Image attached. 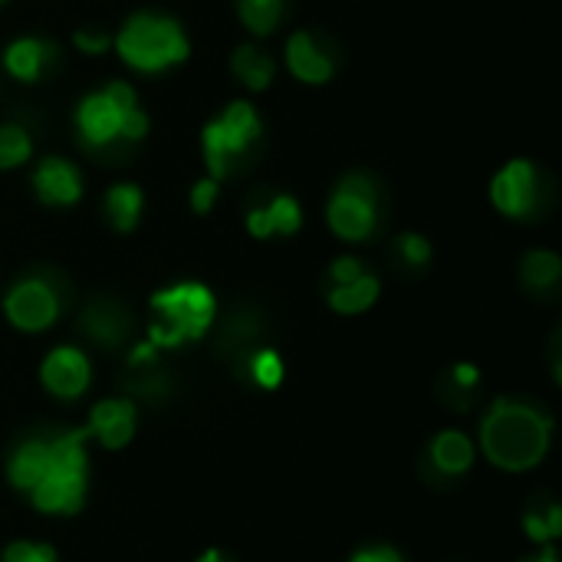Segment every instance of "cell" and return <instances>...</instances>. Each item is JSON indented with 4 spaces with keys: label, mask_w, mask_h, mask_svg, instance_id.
<instances>
[{
    "label": "cell",
    "mask_w": 562,
    "mask_h": 562,
    "mask_svg": "<svg viewBox=\"0 0 562 562\" xmlns=\"http://www.w3.org/2000/svg\"><path fill=\"white\" fill-rule=\"evenodd\" d=\"M86 441L89 428L82 431H66L49 441H23L10 464L7 474L16 491L30 494L33 507L43 514H76L86 501V484H89V458H86Z\"/></svg>",
    "instance_id": "1"
},
{
    "label": "cell",
    "mask_w": 562,
    "mask_h": 562,
    "mask_svg": "<svg viewBox=\"0 0 562 562\" xmlns=\"http://www.w3.org/2000/svg\"><path fill=\"white\" fill-rule=\"evenodd\" d=\"M553 438V422L524 402L501 398L481 422V448L491 464L501 471H530L537 468Z\"/></svg>",
    "instance_id": "2"
},
{
    "label": "cell",
    "mask_w": 562,
    "mask_h": 562,
    "mask_svg": "<svg viewBox=\"0 0 562 562\" xmlns=\"http://www.w3.org/2000/svg\"><path fill=\"white\" fill-rule=\"evenodd\" d=\"M155 323L148 329V346L175 349L181 342L201 339L217 313L214 293L204 283H175L151 296Z\"/></svg>",
    "instance_id": "3"
},
{
    "label": "cell",
    "mask_w": 562,
    "mask_h": 562,
    "mask_svg": "<svg viewBox=\"0 0 562 562\" xmlns=\"http://www.w3.org/2000/svg\"><path fill=\"white\" fill-rule=\"evenodd\" d=\"M79 135L89 148H102L112 142H138L148 132V119L135 102L132 86L109 82L105 89L86 95L76 112Z\"/></svg>",
    "instance_id": "4"
},
{
    "label": "cell",
    "mask_w": 562,
    "mask_h": 562,
    "mask_svg": "<svg viewBox=\"0 0 562 562\" xmlns=\"http://www.w3.org/2000/svg\"><path fill=\"white\" fill-rule=\"evenodd\" d=\"M119 56L142 72H158L188 56L184 30L161 13H135L115 36Z\"/></svg>",
    "instance_id": "5"
},
{
    "label": "cell",
    "mask_w": 562,
    "mask_h": 562,
    "mask_svg": "<svg viewBox=\"0 0 562 562\" xmlns=\"http://www.w3.org/2000/svg\"><path fill=\"white\" fill-rule=\"evenodd\" d=\"M260 138V115L247 102H231L207 128H204V158L211 178L221 181L234 161Z\"/></svg>",
    "instance_id": "6"
},
{
    "label": "cell",
    "mask_w": 562,
    "mask_h": 562,
    "mask_svg": "<svg viewBox=\"0 0 562 562\" xmlns=\"http://www.w3.org/2000/svg\"><path fill=\"white\" fill-rule=\"evenodd\" d=\"M329 227L342 240H366L375 231V188L362 175H349L329 198Z\"/></svg>",
    "instance_id": "7"
},
{
    "label": "cell",
    "mask_w": 562,
    "mask_h": 562,
    "mask_svg": "<svg viewBox=\"0 0 562 562\" xmlns=\"http://www.w3.org/2000/svg\"><path fill=\"white\" fill-rule=\"evenodd\" d=\"M3 313H7V319L16 329H23V333H43L59 316V296H56V290L43 277H26V280H20L7 293Z\"/></svg>",
    "instance_id": "8"
},
{
    "label": "cell",
    "mask_w": 562,
    "mask_h": 562,
    "mask_svg": "<svg viewBox=\"0 0 562 562\" xmlns=\"http://www.w3.org/2000/svg\"><path fill=\"white\" fill-rule=\"evenodd\" d=\"M491 198L501 214L524 217L537 204V168L527 158L510 161L491 184Z\"/></svg>",
    "instance_id": "9"
},
{
    "label": "cell",
    "mask_w": 562,
    "mask_h": 562,
    "mask_svg": "<svg viewBox=\"0 0 562 562\" xmlns=\"http://www.w3.org/2000/svg\"><path fill=\"white\" fill-rule=\"evenodd\" d=\"M40 379H43L46 392H53L56 398H79L89 389L92 369H89V359L79 349L59 346V349H53L46 356V362L40 369Z\"/></svg>",
    "instance_id": "10"
},
{
    "label": "cell",
    "mask_w": 562,
    "mask_h": 562,
    "mask_svg": "<svg viewBox=\"0 0 562 562\" xmlns=\"http://www.w3.org/2000/svg\"><path fill=\"white\" fill-rule=\"evenodd\" d=\"M135 435V405L128 398H105L89 415V438H95L102 448L119 451Z\"/></svg>",
    "instance_id": "11"
},
{
    "label": "cell",
    "mask_w": 562,
    "mask_h": 562,
    "mask_svg": "<svg viewBox=\"0 0 562 562\" xmlns=\"http://www.w3.org/2000/svg\"><path fill=\"white\" fill-rule=\"evenodd\" d=\"M33 188H36L43 204H63V207L76 204L79 194H82L79 171L63 158H46L33 175Z\"/></svg>",
    "instance_id": "12"
},
{
    "label": "cell",
    "mask_w": 562,
    "mask_h": 562,
    "mask_svg": "<svg viewBox=\"0 0 562 562\" xmlns=\"http://www.w3.org/2000/svg\"><path fill=\"white\" fill-rule=\"evenodd\" d=\"M300 224H303V211L290 194H277L263 207H254L247 214V231L254 237H273V234L290 237L300 231Z\"/></svg>",
    "instance_id": "13"
},
{
    "label": "cell",
    "mask_w": 562,
    "mask_h": 562,
    "mask_svg": "<svg viewBox=\"0 0 562 562\" xmlns=\"http://www.w3.org/2000/svg\"><path fill=\"white\" fill-rule=\"evenodd\" d=\"M286 63H290V69H293L296 79L313 82V86H319V82H326L333 76V59L316 46V40L310 33H293L290 36V43H286Z\"/></svg>",
    "instance_id": "14"
},
{
    "label": "cell",
    "mask_w": 562,
    "mask_h": 562,
    "mask_svg": "<svg viewBox=\"0 0 562 562\" xmlns=\"http://www.w3.org/2000/svg\"><path fill=\"white\" fill-rule=\"evenodd\" d=\"M53 56H56V49L49 43L33 40V36H23V40H16V43L7 46V56L3 59H7V69L20 82H33V79L43 76V69L53 63Z\"/></svg>",
    "instance_id": "15"
},
{
    "label": "cell",
    "mask_w": 562,
    "mask_h": 562,
    "mask_svg": "<svg viewBox=\"0 0 562 562\" xmlns=\"http://www.w3.org/2000/svg\"><path fill=\"white\" fill-rule=\"evenodd\" d=\"M82 333L92 336L99 346H119L128 333V316L115 303H92L82 313Z\"/></svg>",
    "instance_id": "16"
},
{
    "label": "cell",
    "mask_w": 562,
    "mask_h": 562,
    "mask_svg": "<svg viewBox=\"0 0 562 562\" xmlns=\"http://www.w3.org/2000/svg\"><path fill=\"white\" fill-rule=\"evenodd\" d=\"M431 461H435V468L441 474L458 477V474H464L474 464V445L461 431H441L435 438V445H431Z\"/></svg>",
    "instance_id": "17"
},
{
    "label": "cell",
    "mask_w": 562,
    "mask_h": 562,
    "mask_svg": "<svg viewBox=\"0 0 562 562\" xmlns=\"http://www.w3.org/2000/svg\"><path fill=\"white\" fill-rule=\"evenodd\" d=\"M375 300H379V280L372 273H362L349 283H333L329 290V306L342 316L366 313Z\"/></svg>",
    "instance_id": "18"
},
{
    "label": "cell",
    "mask_w": 562,
    "mask_h": 562,
    "mask_svg": "<svg viewBox=\"0 0 562 562\" xmlns=\"http://www.w3.org/2000/svg\"><path fill=\"white\" fill-rule=\"evenodd\" d=\"M142 204H145V198L135 184H115L105 194V214L115 231H132L142 217Z\"/></svg>",
    "instance_id": "19"
},
{
    "label": "cell",
    "mask_w": 562,
    "mask_h": 562,
    "mask_svg": "<svg viewBox=\"0 0 562 562\" xmlns=\"http://www.w3.org/2000/svg\"><path fill=\"white\" fill-rule=\"evenodd\" d=\"M231 66H234V72H237V79L240 82H247L250 89H267L270 86V79H273V72H277V66H273V59L267 56V53H260L257 46H240L237 53H234V59H231Z\"/></svg>",
    "instance_id": "20"
},
{
    "label": "cell",
    "mask_w": 562,
    "mask_h": 562,
    "mask_svg": "<svg viewBox=\"0 0 562 562\" xmlns=\"http://www.w3.org/2000/svg\"><path fill=\"white\" fill-rule=\"evenodd\" d=\"M240 7V20L257 33H270L277 23H280V13H283V0H237Z\"/></svg>",
    "instance_id": "21"
},
{
    "label": "cell",
    "mask_w": 562,
    "mask_h": 562,
    "mask_svg": "<svg viewBox=\"0 0 562 562\" xmlns=\"http://www.w3.org/2000/svg\"><path fill=\"white\" fill-rule=\"evenodd\" d=\"M560 257L550 254V250H537V254H530V257L524 260V280H527V286H533V290L553 286V283L560 280Z\"/></svg>",
    "instance_id": "22"
},
{
    "label": "cell",
    "mask_w": 562,
    "mask_h": 562,
    "mask_svg": "<svg viewBox=\"0 0 562 562\" xmlns=\"http://www.w3.org/2000/svg\"><path fill=\"white\" fill-rule=\"evenodd\" d=\"M30 135L20 125L0 128V168H16L30 158Z\"/></svg>",
    "instance_id": "23"
},
{
    "label": "cell",
    "mask_w": 562,
    "mask_h": 562,
    "mask_svg": "<svg viewBox=\"0 0 562 562\" xmlns=\"http://www.w3.org/2000/svg\"><path fill=\"white\" fill-rule=\"evenodd\" d=\"M250 375H254V382L260 389H280V382H283V359L273 349H260L250 359Z\"/></svg>",
    "instance_id": "24"
},
{
    "label": "cell",
    "mask_w": 562,
    "mask_h": 562,
    "mask_svg": "<svg viewBox=\"0 0 562 562\" xmlns=\"http://www.w3.org/2000/svg\"><path fill=\"white\" fill-rule=\"evenodd\" d=\"M524 530H527V537H530L533 543H550V540H557L562 533V510L560 507H550V510H543V514H527Z\"/></svg>",
    "instance_id": "25"
},
{
    "label": "cell",
    "mask_w": 562,
    "mask_h": 562,
    "mask_svg": "<svg viewBox=\"0 0 562 562\" xmlns=\"http://www.w3.org/2000/svg\"><path fill=\"white\" fill-rule=\"evenodd\" d=\"M3 562H56V553L43 543H10L3 550Z\"/></svg>",
    "instance_id": "26"
},
{
    "label": "cell",
    "mask_w": 562,
    "mask_h": 562,
    "mask_svg": "<svg viewBox=\"0 0 562 562\" xmlns=\"http://www.w3.org/2000/svg\"><path fill=\"white\" fill-rule=\"evenodd\" d=\"M72 40H76V46L82 53H92V56H99V53H105L112 46V36L105 30H99V26H82Z\"/></svg>",
    "instance_id": "27"
},
{
    "label": "cell",
    "mask_w": 562,
    "mask_h": 562,
    "mask_svg": "<svg viewBox=\"0 0 562 562\" xmlns=\"http://www.w3.org/2000/svg\"><path fill=\"white\" fill-rule=\"evenodd\" d=\"M398 250L405 254V260L408 263H415V267H422V263H428L431 260V244L422 237V234H405L402 240H398Z\"/></svg>",
    "instance_id": "28"
},
{
    "label": "cell",
    "mask_w": 562,
    "mask_h": 562,
    "mask_svg": "<svg viewBox=\"0 0 562 562\" xmlns=\"http://www.w3.org/2000/svg\"><path fill=\"white\" fill-rule=\"evenodd\" d=\"M217 191H221V184H217L214 178L198 181V184H194V191H191V207H194L198 214H207V211H211V204H214V198H217Z\"/></svg>",
    "instance_id": "29"
},
{
    "label": "cell",
    "mask_w": 562,
    "mask_h": 562,
    "mask_svg": "<svg viewBox=\"0 0 562 562\" xmlns=\"http://www.w3.org/2000/svg\"><path fill=\"white\" fill-rule=\"evenodd\" d=\"M366 270H362V263L359 260H352V257H339L333 267H329V277H333V283H349V280H356V277H362Z\"/></svg>",
    "instance_id": "30"
},
{
    "label": "cell",
    "mask_w": 562,
    "mask_h": 562,
    "mask_svg": "<svg viewBox=\"0 0 562 562\" xmlns=\"http://www.w3.org/2000/svg\"><path fill=\"white\" fill-rule=\"evenodd\" d=\"M349 562H402V557L389 547H372V550H362L356 553Z\"/></svg>",
    "instance_id": "31"
},
{
    "label": "cell",
    "mask_w": 562,
    "mask_h": 562,
    "mask_svg": "<svg viewBox=\"0 0 562 562\" xmlns=\"http://www.w3.org/2000/svg\"><path fill=\"white\" fill-rule=\"evenodd\" d=\"M477 379H481V372H477L474 366H458V369H454V385H458V389H474Z\"/></svg>",
    "instance_id": "32"
},
{
    "label": "cell",
    "mask_w": 562,
    "mask_h": 562,
    "mask_svg": "<svg viewBox=\"0 0 562 562\" xmlns=\"http://www.w3.org/2000/svg\"><path fill=\"white\" fill-rule=\"evenodd\" d=\"M198 562H227V560H224V557H221L217 550H207V553H204V557H201Z\"/></svg>",
    "instance_id": "33"
},
{
    "label": "cell",
    "mask_w": 562,
    "mask_h": 562,
    "mask_svg": "<svg viewBox=\"0 0 562 562\" xmlns=\"http://www.w3.org/2000/svg\"><path fill=\"white\" fill-rule=\"evenodd\" d=\"M537 562H560V560H557V553H553V550H547V553H543Z\"/></svg>",
    "instance_id": "34"
}]
</instances>
